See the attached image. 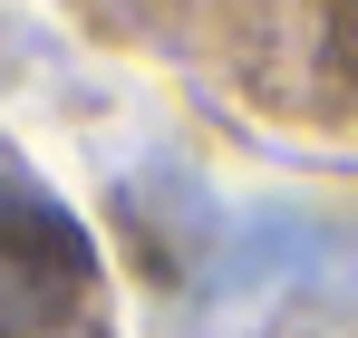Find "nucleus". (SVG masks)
<instances>
[{
    "label": "nucleus",
    "instance_id": "2",
    "mask_svg": "<svg viewBox=\"0 0 358 338\" xmlns=\"http://www.w3.org/2000/svg\"><path fill=\"white\" fill-rule=\"evenodd\" d=\"M97 281V242L59 193L0 145V338H49Z\"/></svg>",
    "mask_w": 358,
    "mask_h": 338
},
{
    "label": "nucleus",
    "instance_id": "1",
    "mask_svg": "<svg viewBox=\"0 0 358 338\" xmlns=\"http://www.w3.org/2000/svg\"><path fill=\"white\" fill-rule=\"evenodd\" d=\"M184 281L203 319H262V309H349L358 300V232L329 213H291V203H262L233 223L194 232L184 251Z\"/></svg>",
    "mask_w": 358,
    "mask_h": 338
},
{
    "label": "nucleus",
    "instance_id": "3",
    "mask_svg": "<svg viewBox=\"0 0 358 338\" xmlns=\"http://www.w3.org/2000/svg\"><path fill=\"white\" fill-rule=\"evenodd\" d=\"M49 338H107V329H49Z\"/></svg>",
    "mask_w": 358,
    "mask_h": 338
}]
</instances>
